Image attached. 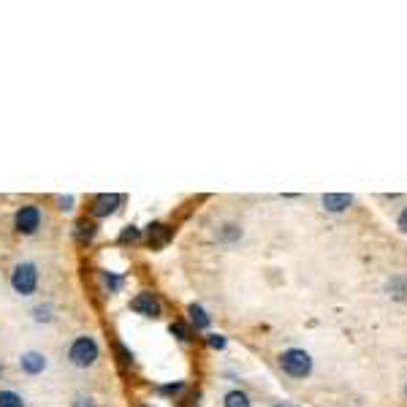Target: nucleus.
<instances>
[{"label": "nucleus", "instance_id": "1", "mask_svg": "<svg viewBox=\"0 0 407 407\" xmlns=\"http://www.w3.org/2000/svg\"><path fill=\"white\" fill-rule=\"evenodd\" d=\"M68 364L71 366H76V369H90L98 364L101 359V345H98V340L90 337V334H82V337H76L71 345H68Z\"/></svg>", "mask_w": 407, "mask_h": 407}, {"label": "nucleus", "instance_id": "2", "mask_svg": "<svg viewBox=\"0 0 407 407\" xmlns=\"http://www.w3.org/2000/svg\"><path fill=\"white\" fill-rule=\"evenodd\" d=\"M39 280H41V274H39V267H36L33 261H19V264H14L11 277H8L11 291H14L17 296H33V293L39 291Z\"/></svg>", "mask_w": 407, "mask_h": 407}, {"label": "nucleus", "instance_id": "3", "mask_svg": "<svg viewBox=\"0 0 407 407\" xmlns=\"http://www.w3.org/2000/svg\"><path fill=\"white\" fill-rule=\"evenodd\" d=\"M280 369L288 375V377H307L313 372V359L307 351L302 348H291V351H282L280 353Z\"/></svg>", "mask_w": 407, "mask_h": 407}, {"label": "nucleus", "instance_id": "4", "mask_svg": "<svg viewBox=\"0 0 407 407\" xmlns=\"http://www.w3.org/2000/svg\"><path fill=\"white\" fill-rule=\"evenodd\" d=\"M44 223V212L39 204H22L14 215V228L22 233V236H33L39 233V228Z\"/></svg>", "mask_w": 407, "mask_h": 407}, {"label": "nucleus", "instance_id": "5", "mask_svg": "<svg viewBox=\"0 0 407 407\" xmlns=\"http://www.w3.org/2000/svg\"><path fill=\"white\" fill-rule=\"evenodd\" d=\"M123 204H125V196H120V193H101V196L92 198L90 215L92 218H109V215H114Z\"/></svg>", "mask_w": 407, "mask_h": 407}, {"label": "nucleus", "instance_id": "6", "mask_svg": "<svg viewBox=\"0 0 407 407\" xmlns=\"http://www.w3.org/2000/svg\"><path fill=\"white\" fill-rule=\"evenodd\" d=\"M131 310L144 317H160L163 304H160L158 293H152V291H141V293H136L134 299H131Z\"/></svg>", "mask_w": 407, "mask_h": 407}, {"label": "nucleus", "instance_id": "7", "mask_svg": "<svg viewBox=\"0 0 407 407\" xmlns=\"http://www.w3.org/2000/svg\"><path fill=\"white\" fill-rule=\"evenodd\" d=\"M17 364H19V369H22L25 375L36 377V375L46 372V366H49V359H46V353H41V351H25V353H19Z\"/></svg>", "mask_w": 407, "mask_h": 407}, {"label": "nucleus", "instance_id": "8", "mask_svg": "<svg viewBox=\"0 0 407 407\" xmlns=\"http://www.w3.org/2000/svg\"><path fill=\"white\" fill-rule=\"evenodd\" d=\"M351 204H353V196L351 193H326L323 196V207L328 212H345Z\"/></svg>", "mask_w": 407, "mask_h": 407}, {"label": "nucleus", "instance_id": "9", "mask_svg": "<svg viewBox=\"0 0 407 407\" xmlns=\"http://www.w3.org/2000/svg\"><path fill=\"white\" fill-rule=\"evenodd\" d=\"M147 239H149L152 247H163L171 239V228L166 226V223H152L149 231H147Z\"/></svg>", "mask_w": 407, "mask_h": 407}, {"label": "nucleus", "instance_id": "10", "mask_svg": "<svg viewBox=\"0 0 407 407\" xmlns=\"http://www.w3.org/2000/svg\"><path fill=\"white\" fill-rule=\"evenodd\" d=\"M101 285H103V291H109V293H120L123 291V285H125V277L123 274H117V271H101Z\"/></svg>", "mask_w": 407, "mask_h": 407}, {"label": "nucleus", "instance_id": "11", "mask_svg": "<svg viewBox=\"0 0 407 407\" xmlns=\"http://www.w3.org/2000/svg\"><path fill=\"white\" fill-rule=\"evenodd\" d=\"M187 315H190V323H193L198 331L209 328V315H207V310H204L201 304H190V307H187Z\"/></svg>", "mask_w": 407, "mask_h": 407}, {"label": "nucleus", "instance_id": "12", "mask_svg": "<svg viewBox=\"0 0 407 407\" xmlns=\"http://www.w3.org/2000/svg\"><path fill=\"white\" fill-rule=\"evenodd\" d=\"M74 233H76V239H79L82 244H90L92 239H95V233H98V226H95L92 220L85 218V220H79V223H76V231H74Z\"/></svg>", "mask_w": 407, "mask_h": 407}, {"label": "nucleus", "instance_id": "13", "mask_svg": "<svg viewBox=\"0 0 407 407\" xmlns=\"http://www.w3.org/2000/svg\"><path fill=\"white\" fill-rule=\"evenodd\" d=\"M223 407H253V402H250V397L244 391L233 388V391H228L223 397Z\"/></svg>", "mask_w": 407, "mask_h": 407}, {"label": "nucleus", "instance_id": "14", "mask_svg": "<svg viewBox=\"0 0 407 407\" xmlns=\"http://www.w3.org/2000/svg\"><path fill=\"white\" fill-rule=\"evenodd\" d=\"M0 407H28V402H25L22 394H17L11 388H3L0 391Z\"/></svg>", "mask_w": 407, "mask_h": 407}, {"label": "nucleus", "instance_id": "15", "mask_svg": "<svg viewBox=\"0 0 407 407\" xmlns=\"http://www.w3.org/2000/svg\"><path fill=\"white\" fill-rule=\"evenodd\" d=\"M33 317H36L39 323H52V317H54L52 304H39V307H33Z\"/></svg>", "mask_w": 407, "mask_h": 407}, {"label": "nucleus", "instance_id": "16", "mask_svg": "<svg viewBox=\"0 0 407 407\" xmlns=\"http://www.w3.org/2000/svg\"><path fill=\"white\" fill-rule=\"evenodd\" d=\"M169 331H171V334L180 340V342H187V340H190V331H187V326H185V323H180V320H177V323H171V326H169Z\"/></svg>", "mask_w": 407, "mask_h": 407}, {"label": "nucleus", "instance_id": "17", "mask_svg": "<svg viewBox=\"0 0 407 407\" xmlns=\"http://www.w3.org/2000/svg\"><path fill=\"white\" fill-rule=\"evenodd\" d=\"M138 239H141V231L136 226H128L120 233V242H138Z\"/></svg>", "mask_w": 407, "mask_h": 407}, {"label": "nucleus", "instance_id": "18", "mask_svg": "<svg viewBox=\"0 0 407 407\" xmlns=\"http://www.w3.org/2000/svg\"><path fill=\"white\" fill-rule=\"evenodd\" d=\"M114 351H117V356H120V364H125V366H128V364H134V353H131V351H125V348H123V342H114Z\"/></svg>", "mask_w": 407, "mask_h": 407}, {"label": "nucleus", "instance_id": "19", "mask_svg": "<svg viewBox=\"0 0 407 407\" xmlns=\"http://www.w3.org/2000/svg\"><path fill=\"white\" fill-rule=\"evenodd\" d=\"M209 345H212L215 351H223V348H226V337H220V334H209Z\"/></svg>", "mask_w": 407, "mask_h": 407}, {"label": "nucleus", "instance_id": "20", "mask_svg": "<svg viewBox=\"0 0 407 407\" xmlns=\"http://www.w3.org/2000/svg\"><path fill=\"white\" fill-rule=\"evenodd\" d=\"M57 204H60V209H63V212H68V209H74V196H60V198H57Z\"/></svg>", "mask_w": 407, "mask_h": 407}, {"label": "nucleus", "instance_id": "21", "mask_svg": "<svg viewBox=\"0 0 407 407\" xmlns=\"http://www.w3.org/2000/svg\"><path fill=\"white\" fill-rule=\"evenodd\" d=\"M74 407H101L95 399H90V397H79L76 402H74Z\"/></svg>", "mask_w": 407, "mask_h": 407}, {"label": "nucleus", "instance_id": "22", "mask_svg": "<svg viewBox=\"0 0 407 407\" xmlns=\"http://www.w3.org/2000/svg\"><path fill=\"white\" fill-rule=\"evenodd\" d=\"M160 391H163V394H177V391H182V383H174V386H163Z\"/></svg>", "mask_w": 407, "mask_h": 407}, {"label": "nucleus", "instance_id": "23", "mask_svg": "<svg viewBox=\"0 0 407 407\" xmlns=\"http://www.w3.org/2000/svg\"><path fill=\"white\" fill-rule=\"evenodd\" d=\"M399 228H402V231H407V207L402 209V215H399Z\"/></svg>", "mask_w": 407, "mask_h": 407}, {"label": "nucleus", "instance_id": "24", "mask_svg": "<svg viewBox=\"0 0 407 407\" xmlns=\"http://www.w3.org/2000/svg\"><path fill=\"white\" fill-rule=\"evenodd\" d=\"M274 407H291V405H274Z\"/></svg>", "mask_w": 407, "mask_h": 407}, {"label": "nucleus", "instance_id": "25", "mask_svg": "<svg viewBox=\"0 0 407 407\" xmlns=\"http://www.w3.org/2000/svg\"><path fill=\"white\" fill-rule=\"evenodd\" d=\"M0 375H3V364H0Z\"/></svg>", "mask_w": 407, "mask_h": 407}, {"label": "nucleus", "instance_id": "26", "mask_svg": "<svg viewBox=\"0 0 407 407\" xmlns=\"http://www.w3.org/2000/svg\"><path fill=\"white\" fill-rule=\"evenodd\" d=\"M141 407H152V405H141Z\"/></svg>", "mask_w": 407, "mask_h": 407}]
</instances>
